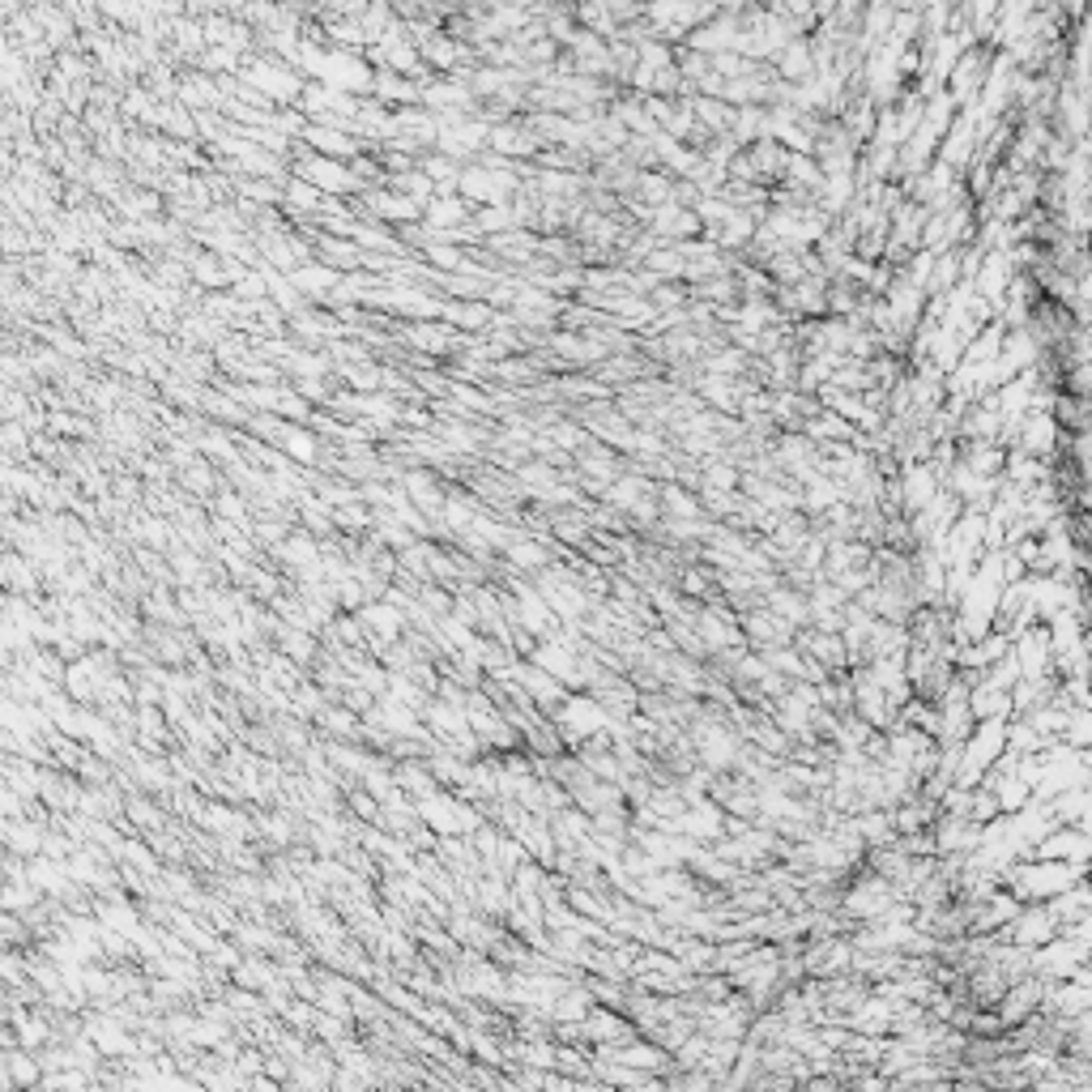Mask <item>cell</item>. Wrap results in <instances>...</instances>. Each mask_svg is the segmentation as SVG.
I'll use <instances>...</instances> for the list:
<instances>
[{"instance_id": "obj_3", "label": "cell", "mask_w": 1092, "mask_h": 1092, "mask_svg": "<svg viewBox=\"0 0 1092 1092\" xmlns=\"http://www.w3.org/2000/svg\"><path fill=\"white\" fill-rule=\"evenodd\" d=\"M564 726L572 729V734H594V729H602V709L598 705H589V701H576V705H568L564 709Z\"/></svg>"}, {"instance_id": "obj_2", "label": "cell", "mask_w": 1092, "mask_h": 1092, "mask_svg": "<svg viewBox=\"0 0 1092 1092\" xmlns=\"http://www.w3.org/2000/svg\"><path fill=\"white\" fill-rule=\"evenodd\" d=\"M1085 853H1089V836L1080 828H1059L1046 841H1037V858L1042 862H1076V866H1085Z\"/></svg>"}, {"instance_id": "obj_4", "label": "cell", "mask_w": 1092, "mask_h": 1092, "mask_svg": "<svg viewBox=\"0 0 1092 1092\" xmlns=\"http://www.w3.org/2000/svg\"><path fill=\"white\" fill-rule=\"evenodd\" d=\"M930 495H935L930 470H909V478H905V504H909L913 512H922V508H930Z\"/></svg>"}, {"instance_id": "obj_1", "label": "cell", "mask_w": 1092, "mask_h": 1092, "mask_svg": "<svg viewBox=\"0 0 1092 1092\" xmlns=\"http://www.w3.org/2000/svg\"><path fill=\"white\" fill-rule=\"evenodd\" d=\"M1080 875L1085 866L1076 862H1042V866H1020L1012 879L1020 896H1059L1067 888H1080Z\"/></svg>"}]
</instances>
